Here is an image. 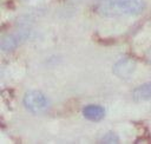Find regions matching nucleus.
<instances>
[{
    "label": "nucleus",
    "mask_w": 151,
    "mask_h": 144,
    "mask_svg": "<svg viewBox=\"0 0 151 144\" xmlns=\"http://www.w3.org/2000/svg\"><path fill=\"white\" fill-rule=\"evenodd\" d=\"M24 105L25 107L32 113H40L44 112L48 107V99L46 96L40 91H28L24 96Z\"/></svg>",
    "instance_id": "obj_2"
},
{
    "label": "nucleus",
    "mask_w": 151,
    "mask_h": 144,
    "mask_svg": "<svg viewBox=\"0 0 151 144\" xmlns=\"http://www.w3.org/2000/svg\"><path fill=\"white\" fill-rule=\"evenodd\" d=\"M146 58H147V60H149V63L151 64V47L147 50V52H146Z\"/></svg>",
    "instance_id": "obj_8"
},
{
    "label": "nucleus",
    "mask_w": 151,
    "mask_h": 144,
    "mask_svg": "<svg viewBox=\"0 0 151 144\" xmlns=\"http://www.w3.org/2000/svg\"><path fill=\"white\" fill-rule=\"evenodd\" d=\"M136 67H137V64H136V60L132 59V58H129V57H125V58H122L119 59L114 65H113V73L120 78V79H129L132 77V74L134 73L136 71Z\"/></svg>",
    "instance_id": "obj_3"
},
{
    "label": "nucleus",
    "mask_w": 151,
    "mask_h": 144,
    "mask_svg": "<svg viewBox=\"0 0 151 144\" xmlns=\"http://www.w3.org/2000/svg\"><path fill=\"white\" fill-rule=\"evenodd\" d=\"M118 142H119V137L112 131L107 132L101 137V143H118Z\"/></svg>",
    "instance_id": "obj_7"
},
{
    "label": "nucleus",
    "mask_w": 151,
    "mask_h": 144,
    "mask_svg": "<svg viewBox=\"0 0 151 144\" xmlns=\"http://www.w3.org/2000/svg\"><path fill=\"white\" fill-rule=\"evenodd\" d=\"M83 116L92 122H99L104 118L105 116V110L103 106L100 105H96V104H90L86 105L83 109Z\"/></svg>",
    "instance_id": "obj_5"
},
{
    "label": "nucleus",
    "mask_w": 151,
    "mask_h": 144,
    "mask_svg": "<svg viewBox=\"0 0 151 144\" xmlns=\"http://www.w3.org/2000/svg\"><path fill=\"white\" fill-rule=\"evenodd\" d=\"M132 99L137 103L146 102V100L151 99V81L144 83V84L137 86L132 91Z\"/></svg>",
    "instance_id": "obj_6"
},
{
    "label": "nucleus",
    "mask_w": 151,
    "mask_h": 144,
    "mask_svg": "<svg viewBox=\"0 0 151 144\" xmlns=\"http://www.w3.org/2000/svg\"><path fill=\"white\" fill-rule=\"evenodd\" d=\"M26 38H27V34L24 33V32L9 34V35L5 37V38L1 40V50L5 51V52L12 51V50H14L18 45H20Z\"/></svg>",
    "instance_id": "obj_4"
},
{
    "label": "nucleus",
    "mask_w": 151,
    "mask_h": 144,
    "mask_svg": "<svg viewBox=\"0 0 151 144\" xmlns=\"http://www.w3.org/2000/svg\"><path fill=\"white\" fill-rule=\"evenodd\" d=\"M145 9L144 0H99L96 12L104 17L138 15Z\"/></svg>",
    "instance_id": "obj_1"
}]
</instances>
